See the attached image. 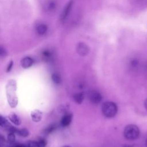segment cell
<instances>
[{"instance_id":"3957f363","label":"cell","mask_w":147,"mask_h":147,"mask_svg":"<svg viewBox=\"0 0 147 147\" xmlns=\"http://www.w3.org/2000/svg\"><path fill=\"white\" fill-rule=\"evenodd\" d=\"M140 135V129L137 126L130 124L124 129L123 136L125 138L129 140H134L137 139Z\"/></svg>"},{"instance_id":"9c48e42d","label":"cell","mask_w":147,"mask_h":147,"mask_svg":"<svg viewBox=\"0 0 147 147\" xmlns=\"http://www.w3.org/2000/svg\"><path fill=\"white\" fill-rule=\"evenodd\" d=\"M46 145V140L44 138H41L38 141H29L27 145V147H45Z\"/></svg>"},{"instance_id":"8fae6325","label":"cell","mask_w":147,"mask_h":147,"mask_svg":"<svg viewBox=\"0 0 147 147\" xmlns=\"http://www.w3.org/2000/svg\"><path fill=\"white\" fill-rule=\"evenodd\" d=\"M30 116L32 121L35 122H38L42 119V113L38 109H35L31 112Z\"/></svg>"},{"instance_id":"4fadbf2b","label":"cell","mask_w":147,"mask_h":147,"mask_svg":"<svg viewBox=\"0 0 147 147\" xmlns=\"http://www.w3.org/2000/svg\"><path fill=\"white\" fill-rule=\"evenodd\" d=\"M8 118L9 120L16 126H19L21 123V120L20 118L14 113H11L8 115Z\"/></svg>"},{"instance_id":"e0dca14e","label":"cell","mask_w":147,"mask_h":147,"mask_svg":"<svg viewBox=\"0 0 147 147\" xmlns=\"http://www.w3.org/2000/svg\"><path fill=\"white\" fill-rule=\"evenodd\" d=\"M44 59L46 60H50L52 57V52L49 49H45L42 52Z\"/></svg>"},{"instance_id":"7a4b0ae2","label":"cell","mask_w":147,"mask_h":147,"mask_svg":"<svg viewBox=\"0 0 147 147\" xmlns=\"http://www.w3.org/2000/svg\"><path fill=\"white\" fill-rule=\"evenodd\" d=\"M118 107L117 105L111 101L105 102L102 106V112L107 118H113L117 113Z\"/></svg>"},{"instance_id":"ac0fdd59","label":"cell","mask_w":147,"mask_h":147,"mask_svg":"<svg viewBox=\"0 0 147 147\" xmlns=\"http://www.w3.org/2000/svg\"><path fill=\"white\" fill-rule=\"evenodd\" d=\"M56 128H57V126L56 124H54V123L51 124L45 128V129L44 130V133L47 134H50L52 132L54 131L56 129Z\"/></svg>"},{"instance_id":"83f0119b","label":"cell","mask_w":147,"mask_h":147,"mask_svg":"<svg viewBox=\"0 0 147 147\" xmlns=\"http://www.w3.org/2000/svg\"><path fill=\"white\" fill-rule=\"evenodd\" d=\"M14 147H16V146H14Z\"/></svg>"},{"instance_id":"9a60e30c","label":"cell","mask_w":147,"mask_h":147,"mask_svg":"<svg viewBox=\"0 0 147 147\" xmlns=\"http://www.w3.org/2000/svg\"><path fill=\"white\" fill-rule=\"evenodd\" d=\"M73 99L78 104H81L84 99V93L83 92L76 93L74 95Z\"/></svg>"},{"instance_id":"8992f818","label":"cell","mask_w":147,"mask_h":147,"mask_svg":"<svg viewBox=\"0 0 147 147\" xmlns=\"http://www.w3.org/2000/svg\"><path fill=\"white\" fill-rule=\"evenodd\" d=\"M89 51L90 49L88 47L84 42H79L76 46V52L82 56H84L88 55Z\"/></svg>"},{"instance_id":"2e32d148","label":"cell","mask_w":147,"mask_h":147,"mask_svg":"<svg viewBox=\"0 0 147 147\" xmlns=\"http://www.w3.org/2000/svg\"><path fill=\"white\" fill-rule=\"evenodd\" d=\"M16 133L18 134L21 137H26L29 135V130L26 128H22L20 129H17Z\"/></svg>"},{"instance_id":"4316f807","label":"cell","mask_w":147,"mask_h":147,"mask_svg":"<svg viewBox=\"0 0 147 147\" xmlns=\"http://www.w3.org/2000/svg\"><path fill=\"white\" fill-rule=\"evenodd\" d=\"M64 147H70L69 146H68V145H66V146H64Z\"/></svg>"},{"instance_id":"484cf974","label":"cell","mask_w":147,"mask_h":147,"mask_svg":"<svg viewBox=\"0 0 147 147\" xmlns=\"http://www.w3.org/2000/svg\"><path fill=\"white\" fill-rule=\"evenodd\" d=\"M145 146L147 147V138L145 140Z\"/></svg>"},{"instance_id":"52a82bcc","label":"cell","mask_w":147,"mask_h":147,"mask_svg":"<svg viewBox=\"0 0 147 147\" xmlns=\"http://www.w3.org/2000/svg\"><path fill=\"white\" fill-rule=\"evenodd\" d=\"M57 7V3L55 0H48L44 5V9L48 13L54 12Z\"/></svg>"},{"instance_id":"277c9868","label":"cell","mask_w":147,"mask_h":147,"mask_svg":"<svg viewBox=\"0 0 147 147\" xmlns=\"http://www.w3.org/2000/svg\"><path fill=\"white\" fill-rule=\"evenodd\" d=\"M88 98L90 101L95 105L100 103L102 100V96L101 94L97 91L91 90L88 92Z\"/></svg>"},{"instance_id":"ba28073f","label":"cell","mask_w":147,"mask_h":147,"mask_svg":"<svg viewBox=\"0 0 147 147\" xmlns=\"http://www.w3.org/2000/svg\"><path fill=\"white\" fill-rule=\"evenodd\" d=\"M72 5H73V1L70 0L68 2V3L66 5V6L64 8V9L61 13V14L60 16V20L61 22H64L66 20L67 17H68V16L71 11Z\"/></svg>"},{"instance_id":"30bf717a","label":"cell","mask_w":147,"mask_h":147,"mask_svg":"<svg viewBox=\"0 0 147 147\" xmlns=\"http://www.w3.org/2000/svg\"><path fill=\"white\" fill-rule=\"evenodd\" d=\"M72 113H67L62 117L60 123L63 127H67L70 125L72 119Z\"/></svg>"},{"instance_id":"5bb4252c","label":"cell","mask_w":147,"mask_h":147,"mask_svg":"<svg viewBox=\"0 0 147 147\" xmlns=\"http://www.w3.org/2000/svg\"><path fill=\"white\" fill-rule=\"evenodd\" d=\"M36 30L38 34L40 36H42V35H44L47 32L48 27L44 24H40L36 26Z\"/></svg>"},{"instance_id":"6da1fadb","label":"cell","mask_w":147,"mask_h":147,"mask_svg":"<svg viewBox=\"0 0 147 147\" xmlns=\"http://www.w3.org/2000/svg\"><path fill=\"white\" fill-rule=\"evenodd\" d=\"M6 94L7 102L9 106L12 107H16L18 102L17 95V82L14 79H10L7 81L6 85Z\"/></svg>"},{"instance_id":"7402d4cb","label":"cell","mask_w":147,"mask_h":147,"mask_svg":"<svg viewBox=\"0 0 147 147\" xmlns=\"http://www.w3.org/2000/svg\"><path fill=\"white\" fill-rule=\"evenodd\" d=\"M7 55V52L4 48L0 46V57H5Z\"/></svg>"},{"instance_id":"5b68a950","label":"cell","mask_w":147,"mask_h":147,"mask_svg":"<svg viewBox=\"0 0 147 147\" xmlns=\"http://www.w3.org/2000/svg\"><path fill=\"white\" fill-rule=\"evenodd\" d=\"M0 127L8 130L9 132L12 131L16 133L17 128L12 126L9 122L3 116L0 115Z\"/></svg>"},{"instance_id":"d4e9b609","label":"cell","mask_w":147,"mask_h":147,"mask_svg":"<svg viewBox=\"0 0 147 147\" xmlns=\"http://www.w3.org/2000/svg\"><path fill=\"white\" fill-rule=\"evenodd\" d=\"M144 106H145V109L147 110V98H146V99L145 100V101L144 102Z\"/></svg>"},{"instance_id":"cb8c5ba5","label":"cell","mask_w":147,"mask_h":147,"mask_svg":"<svg viewBox=\"0 0 147 147\" xmlns=\"http://www.w3.org/2000/svg\"><path fill=\"white\" fill-rule=\"evenodd\" d=\"M5 139H0V147H3L5 145Z\"/></svg>"},{"instance_id":"44dd1931","label":"cell","mask_w":147,"mask_h":147,"mask_svg":"<svg viewBox=\"0 0 147 147\" xmlns=\"http://www.w3.org/2000/svg\"><path fill=\"white\" fill-rule=\"evenodd\" d=\"M130 64L131 68H136L137 67V66L139 64V61L136 58H133L131 60L130 62Z\"/></svg>"},{"instance_id":"7c38bea8","label":"cell","mask_w":147,"mask_h":147,"mask_svg":"<svg viewBox=\"0 0 147 147\" xmlns=\"http://www.w3.org/2000/svg\"><path fill=\"white\" fill-rule=\"evenodd\" d=\"M33 60L29 56L24 57L21 61V65L23 68L27 69L30 68L33 64Z\"/></svg>"},{"instance_id":"603a6c76","label":"cell","mask_w":147,"mask_h":147,"mask_svg":"<svg viewBox=\"0 0 147 147\" xmlns=\"http://www.w3.org/2000/svg\"><path fill=\"white\" fill-rule=\"evenodd\" d=\"M13 66V61L12 60H11V61L9 63V64H8V65H7V68H6V72H10V71H11V69Z\"/></svg>"},{"instance_id":"d6986e66","label":"cell","mask_w":147,"mask_h":147,"mask_svg":"<svg viewBox=\"0 0 147 147\" xmlns=\"http://www.w3.org/2000/svg\"><path fill=\"white\" fill-rule=\"evenodd\" d=\"M51 78L52 81L55 83V84H60L61 82V77L60 76V75L57 74V73H53L52 74L51 76Z\"/></svg>"},{"instance_id":"ffe728a7","label":"cell","mask_w":147,"mask_h":147,"mask_svg":"<svg viewBox=\"0 0 147 147\" xmlns=\"http://www.w3.org/2000/svg\"><path fill=\"white\" fill-rule=\"evenodd\" d=\"M15 133L10 131L9 132L8 136H7V140L8 142H10V144H13L15 140H16V136H15Z\"/></svg>"}]
</instances>
